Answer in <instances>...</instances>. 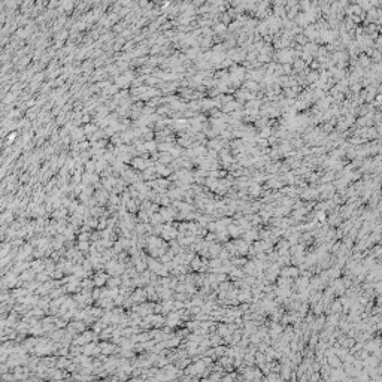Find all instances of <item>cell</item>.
<instances>
[{
  "label": "cell",
  "mask_w": 382,
  "mask_h": 382,
  "mask_svg": "<svg viewBox=\"0 0 382 382\" xmlns=\"http://www.w3.org/2000/svg\"><path fill=\"white\" fill-rule=\"evenodd\" d=\"M160 161H161V163H170V161H172V155H170V152H163V154H161V157H160Z\"/></svg>",
  "instance_id": "cell-2"
},
{
  "label": "cell",
  "mask_w": 382,
  "mask_h": 382,
  "mask_svg": "<svg viewBox=\"0 0 382 382\" xmlns=\"http://www.w3.org/2000/svg\"><path fill=\"white\" fill-rule=\"evenodd\" d=\"M133 166L137 169H146V161L143 158H136V160H133Z\"/></svg>",
  "instance_id": "cell-1"
}]
</instances>
